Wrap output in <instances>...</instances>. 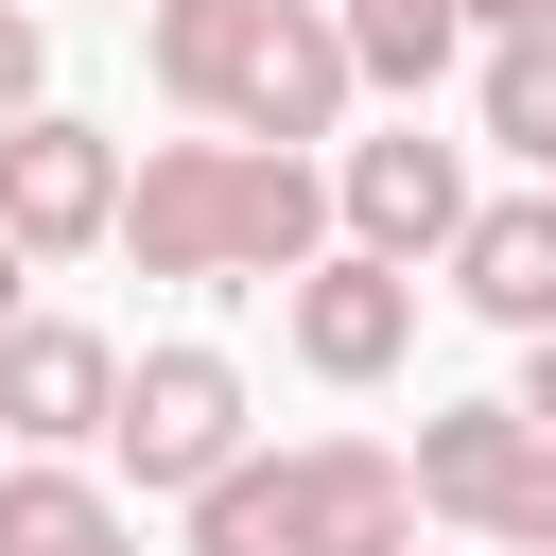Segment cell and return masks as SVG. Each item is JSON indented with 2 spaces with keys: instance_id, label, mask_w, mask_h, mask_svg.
Wrapping results in <instances>:
<instances>
[{
  "instance_id": "9",
  "label": "cell",
  "mask_w": 556,
  "mask_h": 556,
  "mask_svg": "<svg viewBox=\"0 0 556 556\" xmlns=\"http://www.w3.org/2000/svg\"><path fill=\"white\" fill-rule=\"evenodd\" d=\"M452 295H469L486 330H556V174L469 208V243H452Z\"/></svg>"
},
{
  "instance_id": "12",
  "label": "cell",
  "mask_w": 556,
  "mask_h": 556,
  "mask_svg": "<svg viewBox=\"0 0 556 556\" xmlns=\"http://www.w3.org/2000/svg\"><path fill=\"white\" fill-rule=\"evenodd\" d=\"M104 521H122V504H104L70 452H17V469H0V556H87Z\"/></svg>"
},
{
  "instance_id": "10",
  "label": "cell",
  "mask_w": 556,
  "mask_h": 556,
  "mask_svg": "<svg viewBox=\"0 0 556 556\" xmlns=\"http://www.w3.org/2000/svg\"><path fill=\"white\" fill-rule=\"evenodd\" d=\"M521 452H539V417H521V400H434V417H417V504L486 539V521H504V486H521Z\"/></svg>"
},
{
  "instance_id": "7",
  "label": "cell",
  "mask_w": 556,
  "mask_h": 556,
  "mask_svg": "<svg viewBox=\"0 0 556 556\" xmlns=\"http://www.w3.org/2000/svg\"><path fill=\"white\" fill-rule=\"evenodd\" d=\"M400 348H417V261H382V243L295 261V365L313 382H382Z\"/></svg>"
},
{
  "instance_id": "18",
  "label": "cell",
  "mask_w": 556,
  "mask_h": 556,
  "mask_svg": "<svg viewBox=\"0 0 556 556\" xmlns=\"http://www.w3.org/2000/svg\"><path fill=\"white\" fill-rule=\"evenodd\" d=\"M521 17H556V0H469V35H521Z\"/></svg>"
},
{
  "instance_id": "8",
  "label": "cell",
  "mask_w": 556,
  "mask_h": 556,
  "mask_svg": "<svg viewBox=\"0 0 556 556\" xmlns=\"http://www.w3.org/2000/svg\"><path fill=\"white\" fill-rule=\"evenodd\" d=\"M348 87H365V52H348V0H278L261 17V52H243V139H330L348 122Z\"/></svg>"
},
{
  "instance_id": "3",
  "label": "cell",
  "mask_w": 556,
  "mask_h": 556,
  "mask_svg": "<svg viewBox=\"0 0 556 556\" xmlns=\"http://www.w3.org/2000/svg\"><path fill=\"white\" fill-rule=\"evenodd\" d=\"M0 226H17L35 261H87V243H122V139H104V122H70V104L0 122Z\"/></svg>"
},
{
  "instance_id": "11",
  "label": "cell",
  "mask_w": 556,
  "mask_h": 556,
  "mask_svg": "<svg viewBox=\"0 0 556 556\" xmlns=\"http://www.w3.org/2000/svg\"><path fill=\"white\" fill-rule=\"evenodd\" d=\"M261 17H278V0H139V52H156V87H174L191 122H226V104H243Z\"/></svg>"
},
{
  "instance_id": "6",
  "label": "cell",
  "mask_w": 556,
  "mask_h": 556,
  "mask_svg": "<svg viewBox=\"0 0 556 556\" xmlns=\"http://www.w3.org/2000/svg\"><path fill=\"white\" fill-rule=\"evenodd\" d=\"M469 208H486V191H469L452 139H417V122H400V139H348V243H382V261H452Z\"/></svg>"
},
{
  "instance_id": "16",
  "label": "cell",
  "mask_w": 556,
  "mask_h": 556,
  "mask_svg": "<svg viewBox=\"0 0 556 556\" xmlns=\"http://www.w3.org/2000/svg\"><path fill=\"white\" fill-rule=\"evenodd\" d=\"M35 104H52V35L0 0V122H35Z\"/></svg>"
},
{
  "instance_id": "15",
  "label": "cell",
  "mask_w": 556,
  "mask_h": 556,
  "mask_svg": "<svg viewBox=\"0 0 556 556\" xmlns=\"http://www.w3.org/2000/svg\"><path fill=\"white\" fill-rule=\"evenodd\" d=\"M486 539H504V556H556V434L521 452V486H504V521H486Z\"/></svg>"
},
{
  "instance_id": "4",
  "label": "cell",
  "mask_w": 556,
  "mask_h": 556,
  "mask_svg": "<svg viewBox=\"0 0 556 556\" xmlns=\"http://www.w3.org/2000/svg\"><path fill=\"white\" fill-rule=\"evenodd\" d=\"M278 556H417V452H365V434L278 452Z\"/></svg>"
},
{
  "instance_id": "2",
  "label": "cell",
  "mask_w": 556,
  "mask_h": 556,
  "mask_svg": "<svg viewBox=\"0 0 556 556\" xmlns=\"http://www.w3.org/2000/svg\"><path fill=\"white\" fill-rule=\"evenodd\" d=\"M104 452H122L139 486H174V504H191L208 469H243V365H226V348H139V365H122V434H104Z\"/></svg>"
},
{
  "instance_id": "17",
  "label": "cell",
  "mask_w": 556,
  "mask_h": 556,
  "mask_svg": "<svg viewBox=\"0 0 556 556\" xmlns=\"http://www.w3.org/2000/svg\"><path fill=\"white\" fill-rule=\"evenodd\" d=\"M521 417L556 434V330H521Z\"/></svg>"
},
{
  "instance_id": "1",
  "label": "cell",
  "mask_w": 556,
  "mask_h": 556,
  "mask_svg": "<svg viewBox=\"0 0 556 556\" xmlns=\"http://www.w3.org/2000/svg\"><path fill=\"white\" fill-rule=\"evenodd\" d=\"M330 208L348 191H313V156L295 139H156L139 174H122V243H139V278H295V261H330Z\"/></svg>"
},
{
  "instance_id": "21",
  "label": "cell",
  "mask_w": 556,
  "mask_h": 556,
  "mask_svg": "<svg viewBox=\"0 0 556 556\" xmlns=\"http://www.w3.org/2000/svg\"><path fill=\"white\" fill-rule=\"evenodd\" d=\"M122 17H139V0H122Z\"/></svg>"
},
{
  "instance_id": "22",
  "label": "cell",
  "mask_w": 556,
  "mask_h": 556,
  "mask_svg": "<svg viewBox=\"0 0 556 556\" xmlns=\"http://www.w3.org/2000/svg\"><path fill=\"white\" fill-rule=\"evenodd\" d=\"M0 434H17V417H0Z\"/></svg>"
},
{
  "instance_id": "13",
  "label": "cell",
  "mask_w": 556,
  "mask_h": 556,
  "mask_svg": "<svg viewBox=\"0 0 556 556\" xmlns=\"http://www.w3.org/2000/svg\"><path fill=\"white\" fill-rule=\"evenodd\" d=\"M348 52H365V87H434L452 52H469V0H348Z\"/></svg>"
},
{
  "instance_id": "20",
  "label": "cell",
  "mask_w": 556,
  "mask_h": 556,
  "mask_svg": "<svg viewBox=\"0 0 556 556\" xmlns=\"http://www.w3.org/2000/svg\"><path fill=\"white\" fill-rule=\"evenodd\" d=\"M87 556H139V539H122V521H104V539H87Z\"/></svg>"
},
{
  "instance_id": "19",
  "label": "cell",
  "mask_w": 556,
  "mask_h": 556,
  "mask_svg": "<svg viewBox=\"0 0 556 556\" xmlns=\"http://www.w3.org/2000/svg\"><path fill=\"white\" fill-rule=\"evenodd\" d=\"M17 278H35V243H17V226H0V330H17Z\"/></svg>"
},
{
  "instance_id": "14",
  "label": "cell",
  "mask_w": 556,
  "mask_h": 556,
  "mask_svg": "<svg viewBox=\"0 0 556 556\" xmlns=\"http://www.w3.org/2000/svg\"><path fill=\"white\" fill-rule=\"evenodd\" d=\"M486 139H504L521 174H556V17L486 35Z\"/></svg>"
},
{
  "instance_id": "5",
  "label": "cell",
  "mask_w": 556,
  "mask_h": 556,
  "mask_svg": "<svg viewBox=\"0 0 556 556\" xmlns=\"http://www.w3.org/2000/svg\"><path fill=\"white\" fill-rule=\"evenodd\" d=\"M0 417H17V452H104L122 434V348L70 330V313H17L0 330Z\"/></svg>"
}]
</instances>
